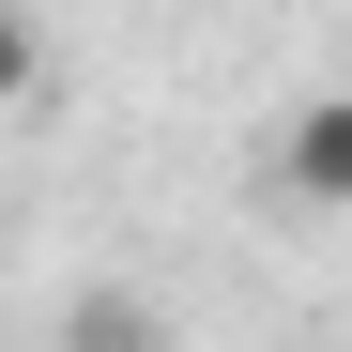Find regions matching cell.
Instances as JSON below:
<instances>
[{"label":"cell","instance_id":"1","mask_svg":"<svg viewBox=\"0 0 352 352\" xmlns=\"http://www.w3.org/2000/svg\"><path fill=\"white\" fill-rule=\"evenodd\" d=\"M276 199L291 214H352V92H307L276 123Z\"/></svg>","mask_w":352,"mask_h":352},{"label":"cell","instance_id":"2","mask_svg":"<svg viewBox=\"0 0 352 352\" xmlns=\"http://www.w3.org/2000/svg\"><path fill=\"white\" fill-rule=\"evenodd\" d=\"M77 352H168V322L138 307V291H92V307H77Z\"/></svg>","mask_w":352,"mask_h":352},{"label":"cell","instance_id":"3","mask_svg":"<svg viewBox=\"0 0 352 352\" xmlns=\"http://www.w3.org/2000/svg\"><path fill=\"white\" fill-rule=\"evenodd\" d=\"M31 92H46V31L0 0V107H31Z\"/></svg>","mask_w":352,"mask_h":352}]
</instances>
